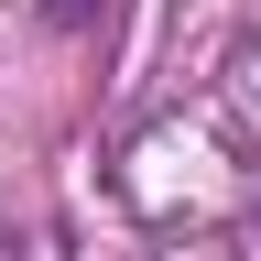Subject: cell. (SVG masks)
<instances>
[{
  "label": "cell",
  "instance_id": "6da1fadb",
  "mask_svg": "<svg viewBox=\"0 0 261 261\" xmlns=\"http://www.w3.org/2000/svg\"><path fill=\"white\" fill-rule=\"evenodd\" d=\"M55 11H87V0H55Z\"/></svg>",
  "mask_w": 261,
  "mask_h": 261
}]
</instances>
